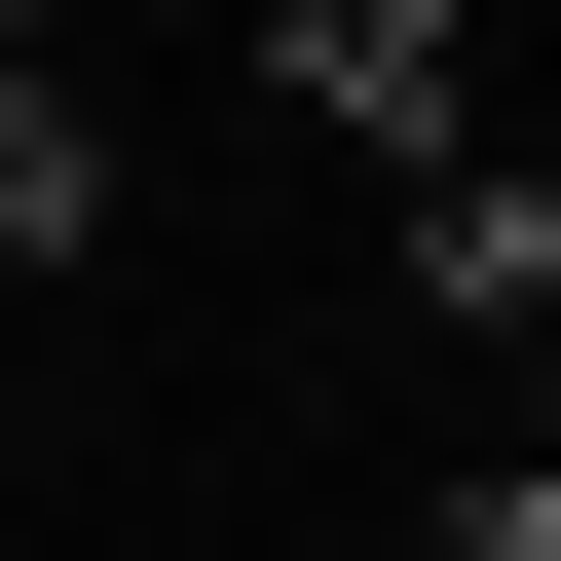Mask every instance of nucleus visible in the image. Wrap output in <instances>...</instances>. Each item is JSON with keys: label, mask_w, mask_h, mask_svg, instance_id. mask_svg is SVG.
Instances as JSON below:
<instances>
[{"label": "nucleus", "mask_w": 561, "mask_h": 561, "mask_svg": "<svg viewBox=\"0 0 561 561\" xmlns=\"http://www.w3.org/2000/svg\"><path fill=\"white\" fill-rule=\"evenodd\" d=\"M262 76H300L337 150H412V187H449V113H486V38H449V0H262Z\"/></svg>", "instance_id": "1"}, {"label": "nucleus", "mask_w": 561, "mask_h": 561, "mask_svg": "<svg viewBox=\"0 0 561 561\" xmlns=\"http://www.w3.org/2000/svg\"><path fill=\"white\" fill-rule=\"evenodd\" d=\"M412 300H449L486 375H561V225H524V150H449V187H412Z\"/></svg>", "instance_id": "2"}, {"label": "nucleus", "mask_w": 561, "mask_h": 561, "mask_svg": "<svg viewBox=\"0 0 561 561\" xmlns=\"http://www.w3.org/2000/svg\"><path fill=\"white\" fill-rule=\"evenodd\" d=\"M0 262H113V113H76L38 0H0Z\"/></svg>", "instance_id": "3"}, {"label": "nucleus", "mask_w": 561, "mask_h": 561, "mask_svg": "<svg viewBox=\"0 0 561 561\" xmlns=\"http://www.w3.org/2000/svg\"><path fill=\"white\" fill-rule=\"evenodd\" d=\"M449 561H561V486H524V449H486V486H449Z\"/></svg>", "instance_id": "4"}, {"label": "nucleus", "mask_w": 561, "mask_h": 561, "mask_svg": "<svg viewBox=\"0 0 561 561\" xmlns=\"http://www.w3.org/2000/svg\"><path fill=\"white\" fill-rule=\"evenodd\" d=\"M524 225H561V150H524Z\"/></svg>", "instance_id": "5"}]
</instances>
